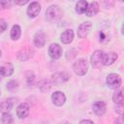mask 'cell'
<instances>
[{"label": "cell", "instance_id": "cell-1", "mask_svg": "<svg viewBox=\"0 0 124 124\" xmlns=\"http://www.w3.org/2000/svg\"><path fill=\"white\" fill-rule=\"evenodd\" d=\"M62 16V12L57 5L49 6L46 11V18L49 22H55Z\"/></svg>", "mask_w": 124, "mask_h": 124}, {"label": "cell", "instance_id": "cell-2", "mask_svg": "<svg viewBox=\"0 0 124 124\" xmlns=\"http://www.w3.org/2000/svg\"><path fill=\"white\" fill-rule=\"evenodd\" d=\"M73 70L76 75L84 76L88 71V63H87L86 59H84V58L78 59L73 65Z\"/></svg>", "mask_w": 124, "mask_h": 124}, {"label": "cell", "instance_id": "cell-3", "mask_svg": "<svg viewBox=\"0 0 124 124\" xmlns=\"http://www.w3.org/2000/svg\"><path fill=\"white\" fill-rule=\"evenodd\" d=\"M122 79L121 77L117 74H109L107 77V85L111 89H118L121 86Z\"/></svg>", "mask_w": 124, "mask_h": 124}, {"label": "cell", "instance_id": "cell-4", "mask_svg": "<svg viewBox=\"0 0 124 124\" xmlns=\"http://www.w3.org/2000/svg\"><path fill=\"white\" fill-rule=\"evenodd\" d=\"M104 51L103 50H95L91 57H90V62H91V65L94 67V68H101L103 66V60H104Z\"/></svg>", "mask_w": 124, "mask_h": 124}, {"label": "cell", "instance_id": "cell-5", "mask_svg": "<svg viewBox=\"0 0 124 124\" xmlns=\"http://www.w3.org/2000/svg\"><path fill=\"white\" fill-rule=\"evenodd\" d=\"M70 75L67 72H57L51 76V83L54 85H61L62 83L68 81Z\"/></svg>", "mask_w": 124, "mask_h": 124}, {"label": "cell", "instance_id": "cell-6", "mask_svg": "<svg viewBox=\"0 0 124 124\" xmlns=\"http://www.w3.org/2000/svg\"><path fill=\"white\" fill-rule=\"evenodd\" d=\"M91 27H92V24H91L90 21L82 22V23L78 26V36L79 38H81V39H82V38H85V37L89 34Z\"/></svg>", "mask_w": 124, "mask_h": 124}, {"label": "cell", "instance_id": "cell-7", "mask_svg": "<svg viewBox=\"0 0 124 124\" xmlns=\"http://www.w3.org/2000/svg\"><path fill=\"white\" fill-rule=\"evenodd\" d=\"M48 55L52 59H58L62 55V47L58 44H51L48 47Z\"/></svg>", "mask_w": 124, "mask_h": 124}, {"label": "cell", "instance_id": "cell-8", "mask_svg": "<svg viewBox=\"0 0 124 124\" xmlns=\"http://www.w3.org/2000/svg\"><path fill=\"white\" fill-rule=\"evenodd\" d=\"M33 53H34V50L31 47H24V48H21L16 53V57L20 61H26L33 56Z\"/></svg>", "mask_w": 124, "mask_h": 124}, {"label": "cell", "instance_id": "cell-9", "mask_svg": "<svg viewBox=\"0 0 124 124\" xmlns=\"http://www.w3.org/2000/svg\"><path fill=\"white\" fill-rule=\"evenodd\" d=\"M51 100H52V103L55 106L61 107L66 102V96H65V94L62 91H55L51 95Z\"/></svg>", "mask_w": 124, "mask_h": 124}, {"label": "cell", "instance_id": "cell-10", "mask_svg": "<svg viewBox=\"0 0 124 124\" xmlns=\"http://www.w3.org/2000/svg\"><path fill=\"white\" fill-rule=\"evenodd\" d=\"M29 111H30V108L26 103H21L16 108V115L19 119L26 118L29 114Z\"/></svg>", "mask_w": 124, "mask_h": 124}, {"label": "cell", "instance_id": "cell-11", "mask_svg": "<svg viewBox=\"0 0 124 124\" xmlns=\"http://www.w3.org/2000/svg\"><path fill=\"white\" fill-rule=\"evenodd\" d=\"M41 12V5L39 4V2H32L28 8H27V15L29 17H36Z\"/></svg>", "mask_w": 124, "mask_h": 124}, {"label": "cell", "instance_id": "cell-12", "mask_svg": "<svg viewBox=\"0 0 124 124\" xmlns=\"http://www.w3.org/2000/svg\"><path fill=\"white\" fill-rule=\"evenodd\" d=\"M92 110L93 112L98 115V116H102L103 114H105L106 110H107V106L104 102L102 101H97L95 103H93L92 105Z\"/></svg>", "mask_w": 124, "mask_h": 124}, {"label": "cell", "instance_id": "cell-13", "mask_svg": "<svg viewBox=\"0 0 124 124\" xmlns=\"http://www.w3.org/2000/svg\"><path fill=\"white\" fill-rule=\"evenodd\" d=\"M12 100L13 99L10 98V99H6V100L0 102V111L1 112H9L12 109L15 103L17 102L16 100V101H12Z\"/></svg>", "mask_w": 124, "mask_h": 124}, {"label": "cell", "instance_id": "cell-14", "mask_svg": "<svg viewBox=\"0 0 124 124\" xmlns=\"http://www.w3.org/2000/svg\"><path fill=\"white\" fill-rule=\"evenodd\" d=\"M73 39H74V31L72 29H67L65 30L61 36H60V40L63 44L65 45H68V44H71L73 42Z\"/></svg>", "mask_w": 124, "mask_h": 124}, {"label": "cell", "instance_id": "cell-15", "mask_svg": "<svg viewBox=\"0 0 124 124\" xmlns=\"http://www.w3.org/2000/svg\"><path fill=\"white\" fill-rule=\"evenodd\" d=\"M34 45L37 47H43L46 45V35L42 31H39L34 35Z\"/></svg>", "mask_w": 124, "mask_h": 124}, {"label": "cell", "instance_id": "cell-16", "mask_svg": "<svg viewBox=\"0 0 124 124\" xmlns=\"http://www.w3.org/2000/svg\"><path fill=\"white\" fill-rule=\"evenodd\" d=\"M117 59V54L115 52H108L104 53V60H103V65L105 66H110L112 65Z\"/></svg>", "mask_w": 124, "mask_h": 124}, {"label": "cell", "instance_id": "cell-17", "mask_svg": "<svg viewBox=\"0 0 124 124\" xmlns=\"http://www.w3.org/2000/svg\"><path fill=\"white\" fill-rule=\"evenodd\" d=\"M99 4L97 2H91L90 4H88L87 9L85 11V14L87 16H94L95 15H97V13L99 12Z\"/></svg>", "mask_w": 124, "mask_h": 124}, {"label": "cell", "instance_id": "cell-18", "mask_svg": "<svg viewBox=\"0 0 124 124\" xmlns=\"http://www.w3.org/2000/svg\"><path fill=\"white\" fill-rule=\"evenodd\" d=\"M0 72L4 77H10L14 73V66L12 63H5L0 66Z\"/></svg>", "mask_w": 124, "mask_h": 124}, {"label": "cell", "instance_id": "cell-19", "mask_svg": "<svg viewBox=\"0 0 124 124\" xmlns=\"http://www.w3.org/2000/svg\"><path fill=\"white\" fill-rule=\"evenodd\" d=\"M112 101L116 105H123L124 103V97H123V90H116L112 95Z\"/></svg>", "mask_w": 124, "mask_h": 124}, {"label": "cell", "instance_id": "cell-20", "mask_svg": "<svg viewBox=\"0 0 124 124\" xmlns=\"http://www.w3.org/2000/svg\"><path fill=\"white\" fill-rule=\"evenodd\" d=\"M87 6H88V3L86 0H78V3L76 4V12L79 15L84 14L87 9Z\"/></svg>", "mask_w": 124, "mask_h": 124}, {"label": "cell", "instance_id": "cell-21", "mask_svg": "<svg viewBox=\"0 0 124 124\" xmlns=\"http://www.w3.org/2000/svg\"><path fill=\"white\" fill-rule=\"evenodd\" d=\"M20 35H21V29H20L19 25H17V24L13 25V27L11 29V39L13 41H16L20 38Z\"/></svg>", "mask_w": 124, "mask_h": 124}, {"label": "cell", "instance_id": "cell-22", "mask_svg": "<svg viewBox=\"0 0 124 124\" xmlns=\"http://www.w3.org/2000/svg\"><path fill=\"white\" fill-rule=\"evenodd\" d=\"M50 87H51V82L48 79H43V80H41L39 82V88L43 92L48 91L50 89Z\"/></svg>", "mask_w": 124, "mask_h": 124}, {"label": "cell", "instance_id": "cell-23", "mask_svg": "<svg viewBox=\"0 0 124 124\" xmlns=\"http://www.w3.org/2000/svg\"><path fill=\"white\" fill-rule=\"evenodd\" d=\"M2 122L4 124H9V123H13L14 122V119L12 117V115L9 113V112H3V115H2Z\"/></svg>", "mask_w": 124, "mask_h": 124}, {"label": "cell", "instance_id": "cell-24", "mask_svg": "<svg viewBox=\"0 0 124 124\" xmlns=\"http://www.w3.org/2000/svg\"><path fill=\"white\" fill-rule=\"evenodd\" d=\"M101 4L104 8L106 9H109L112 8L114 5V0H101Z\"/></svg>", "mask_w": 124, "mask_h": 124}, {"label": "cell", "instance_id": "cell-25", "mask_svg": "<svg viewBox=\"0 0 124 124\" xmlns=\"http://www.w3.org/2000/svg\"><path fill=\"white\" fill-rule=\"evenodd\" d=\"M26 80H27V84H28V85L34 84V82H35V76H34V74H33L32 72H29V73L27 74V76H26Z\"/></svg>", "mask_w": 124, "mask_h": 124}, {"label": "cell", "instance_id": "cell-26", "mask_svg": "<svg viewBox=\"0 0 124 124\" xmlns=\"http://www.w3.org/2000/svg\"><path fill=\"white\" fill-rule=\"evenodd\" d=\"M12 4H13V0H0V5L3 9L11 8Z\"/></svg>", "mask_w": 124, "mask_h": 124}, {"label": "cell", "instance_id": "cell-27", "mask_svg": "<svg viewBox=\"0 0 124 124\" xmlns=\"http://www.w3.org/2000/svg\"><path fill=\"white\" fill-rule=\"evenodd\" d=\"M17 86H18V82L16 80H11L7 83V88L9 90H14V89L17 88Z\"/></svg>", "mask_w": 124, "mask_h": 124}, {"label": "cell", "instance_id": "cell-28", "mask_svg": "<svg viewBox=\"0 0 124 124\" xmlns=\"http://www.w3.org/2000/svg\"><path fill=\"white\" fill-rule=\"evenodd\" d=\"M76 54H77V52H76L75 49H73V48H72V49H69V50L67 51V53H66V58L72 60V59L76 56Z\"/></svg>", "mask_w": 124, "mask_h": 124}, {"label": "cell", "instance_id": "cell-29", "mask_svg": "<svg viewBox=\"0 0 124 124\" xmlns=\"http://www.w3.org/2000/svg\"><path fill=\"white\" fill-rule=\"evenodd\" d=\"M7 29V22L4 19H0V33H3Z\"/></svg>", "mask_w": 124, "mask_h": 124}, {"label": "cell", "instance_id": "cell-30", "mask_svg": "<svg viewBox=\"0 0 124 124\" xmlns=\"http://www.w3.org/2000/svg\"><path fill=\"white\" fill-rule=\"evenodd\" d=\"M14 1H15V3H16V4L22 6V5H25L29 0H14Z\"/></svg>", "mask_w": 124, "mask_h": 124}, {"label": "cell", "instance_id": "cell-31", "mask_svg": "<svg viewBox=\"0 0 124 124\" xmlns=\"http://www.w3.org/2000/svg\"><path fill=\"white\" fill-rule=\"evenodd\" d=\"M80 123H94L93 120H88V119H84V120H81Z\"/></svg>", "mask_w": 124, "mask_h": 124}, {"label": "cell", "instance_id": "cell-32", "mask_svg": "<svg viewBox=\"0 0 124 124\" xmlns=\"http://www.w3.org/2000/svg\"><path fill=\"white\" fill-rule=\"evenodd\" d=\"M3 77H4V76H3V75H2V73L0 72V80H1L2 78H3Z\"/></svg>", "mask_w": 124, "mask_h": 124}, {"label": "cell", "instance_id": "cell-33", "mask_svg": "<svg viewBox=\"0 0 124 124\" xmlns=\"http://www.w3.org/2000/svg\"><path fill=\"white\" fill-rule=\"evenodd\" d=\"M0 57H1V50H0Z\"/></svg>", "mask_w": 124, "mask_h": 124}, {"label": "cell", "instance_id": "cell-34", "mask_svg": "<svg viewBox=\"0 0 124 124\" xmlns=\"http://www.w3.org/2000/svg\"><path fill=\"white\" fill-rule=\"evenodd\" d=\"M119 1H121V2H122V1H123V0H119Z\"/></svg>", "mask_w": 124, "mask_h": 124}, {"label": "cell", "instance_id": "cell-35", "mask_svg": "<svg viewBox=\"0 0 124 124\" xmlns=\"http://www.w3.org/2000/svg\"><path fill=\"white\" fill-rule=\"evenodd\" d=\"M0 95H1V91H0Z\"/></svg>", "mask_w": 124, "mask_h": 124}, {"label": "cell", "instance_id": "cell-36", "mask_svg": "<svg viewBox=\"0 0 124 124\" xmlns=\"http://www.w3.org/2000/svg\"><path fill=\"white\" fill-rule=\"evenodd\" d=\"M71 1H73V0H71Z\"/></svg>", "mask_w": 124, "mask_h": 124}]
</instances>
